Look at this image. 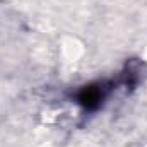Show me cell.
Returning <instances> with one entry per match:
<instances>
[{
	"label": "cell",
	"instance_id": "cell-1",
	"mask_svg": "<svg viewBox=\"0 0 147 147\" xmlns=\"http://www.w3.org/2000/svg\"><path fill=\"white\" fill-rule=\"evenodd\" d=\"M101 99H103L101 89H99V87H92V86L82 89V92L79 94V101H80V105H84L86 108H96V106L101 103Z\"/></svg>",
	"mask_w": 147,
	"mask_h": 147
}]
</instances>
